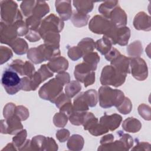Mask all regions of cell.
Returning a JSON list of instances; mask_svg holds the SVG:
<instances>
[{
	"instance_id": "cell-1",
	"label": "cell",
	"mask_w": 151,
	"mask_h": 151,
	"mask_svg": "<svg viewBox=\"0 0 151 151\" xmlns=\"http://www.w3.org/2000/svg\"><path fill=\"white\" fill-rule=\"evenodd\" d=\"M117 27L110 20L101 15L93 17L89 23V29L94 33L104 34L108 37L113 44L115 32Z\"/></svg>"
},
{
	"instance_id": "cell-2",
	"label": "cell",
	"mask_w": 151,
	"mask_h": 151,
	"mask_svg": "<svg viewBox=\"0 0 151 151\" xmlns=\"http://www.w3.org/2000/svg\"><path fill=\"white\" fill-rule=\"evenodd\" d=\"M99 97L100 106L103 108H109L113 106L118 107L123 101L125 97L122 91L105 86L99 88Z\"/></svg>"
},
{
	"instance_id": "cell-3",
	"label": "cell",
	"mask_w": 151,
	"mask_h": 151,
	"mask_svg": "<svg viewBox=\"0 0 151 151\" xmlns=\"http://www.w3.org/2000/svg\"><path fill=\"white\" fill-rule=\"evenodd\" d=\"M126 74L122 73L112 65H106L101 71L100 82L103 86L119 87L124 83Z\"/></svg>"
},
{
	"instance_id": "cell-4",
	"label": "cell",
	"mask_w": 151,
	"mask_h": 151,
	"mask_svg": "<svg viewBox=\"0 0 151 151\" xmlns=\"http://www.w3.org/2000/svg\"><path fill=\"white\" fill-rule=\"evenodd\" d=\"M1 83L9 94H16L21 89V78L18 74L8 66L3 72Z\"/></svg>"
},
{
	"instance_id": "cell-5",
	"label": "cell",
	"mask_w": 151,
	"mask_h": 151,
	"mask_svg": "<svg viewBox=\"0 0 151 151\" xmlns=\"http://www.w3.org/2000/svg\"><path fill=\"white\" fill-rule=\"evenodd\" d=\"M63 86L58 78H52L41 87L39 96L44 100L55 103L57 99L63 93Z\"/></svg>"
},
{
	"instance_id": "cell-6",
	"label": "cell",
	"mask_w": 151,
	"mask_h": 151,
	"mask_svg": "<svg viewBox=\"0 0 151 151\" xmlns=\"http://www.w3.org/2000/svg\"><path fill=\"white\" fill-rule=\"evenodd\" d=\"M1 14L2 21L8 24H14L22 19L21 14L18 9L17 4L13 1H1Z\"/></svg>"
},
{
	"instance_id": "cell-7",
	"label": "cell",
	"mask_w": 151,
	"mask_h": 151,
	"mask_svg": "<svg viewBox=\"0 0 151 151\" xmlns=\"http://www.w3.org/2000/svg\"><path fill=\"white\" fill-rule=\"evenodd\" d=\"M64 27V22L54 14H50L44 19L41 24L38 32L41 36L47 31H52L60 32Z\"/></svg>"
},
{
	"instance_id": "cell-8",
	"label": "cell",
	"mask_w": 151,
	"mask_h": 151,
	"mask_svg": "<svg viewBox=\"0 0 151 151\" xmlns=\"http://www.w3.org/2000/svg\"><path fill=\"white\" fill-rule=\"evenodd\" d=\"M130 73L139 81L145 80L148 75L147 67L144 60L137 57L130 58Z\"/></svg>"
},
{
	"instance_id": "cell-9",
	"label": "cell",
	"mask_w": 151,
	"mask_h": 151,
	"mask_svg": "<svg viewBox=\"0 0 151 151\" xmlns=\"http://www.w3.org/2000/svg\"><path fill=\"white\" fill-rule=\"evenodd\" d=\"M20 119L14 114L5 120H1V133L14 134L22 129Z\"/></svg>"
},
{
	"instance_id": "cell-10",
	"label": "cell",
	"mask_w": 151,
	"mask_h": 151,
	"mask_svg": "<svg viewBox=\"0 0 151 151\" xmlns=\"http://www.w3.org/2000/svg\"><path fill=\"white\" fill-rule=\"evenodd\" d=\"M18 32L14 24L1 22V42L10 45L17 39Z\"/></svg>"
},
{
	"instance_id": "cell-11",
	"label": "cell",
	"mask_w": 151,
	"mask_h": 151,
	"mask_svg": "<svg viewBox=\"0 0 151 151\" xmlns=\"http://www.w3.org/2000/svg\"><path fill=\"white\" fill-rule=\"evenodd\" d=\"M109 19L117 27H124L127 23L126 14L119 6H116L111 12Z\"/></svg>"
},
{
	"instance_id": "cell-12",
	"label": "cell",
	"mask_w": 151,
	"mask_h": 151,
	"mask_svg": "<svg viewBox=\"0 0 151 151\" xmlns=\"http://www.w3.org/2000/svg\"><path fill=\"white\" fill-rule=\"evenodd\" d=\"M71 1H56L55 2L56 11L63 21L68 20L71 16Z\"/></svg>"
},
{
	"instance_id": "cell-13",
	"label": "cell",
	"mask_w": 151,
	"mask_h": 151,
	"mask_svg": "<svg viewBox=\"0 0 151 151\" xmlns=\"http://www.w3.org/2000/svg\"><path fill=\"white\" fill-rule=\"evenodd\" d=\"M122 120V116L119 114H113L108 116L105 114L100 118V123L106 127L109 130L113 131L120 126Z\"/></svg>"
},
{
	"instance_id": "cell-14",
	"label": "cell",
	"mask_w": 151,
	"mask_h": 151,
	"mask_svg": "<svg viewBox=\"0 0 151 151\" xmlns=\"http://www.w3.org/2000/svg\"><path fill=\"white\" fill-rule=\"evenodd\" d=\"M133 25L136 29L150 31V17L145 12H140L135 16L133 21Z\"/></svg>"
},
{
	"instance_id": "cell-15",
	"label": "cell",
	"mask_w": 151,
	"mask_h": 151,
	"mask_svg": "<svg viewBox=\"0 0 151 151\" xmlns=\"http://www.w3.org/2000/svg\"><path fill=\"white\" fill-rule=\"evenodd\" d=\"M110 62L111 65L118 71L125 74L130 73V58L120 54Z\"/></svg>"
},
{
	"instance_id": "cell-16",
	"label": "cell",
	"mask_w": 151,
	"mask_h": 151,
	"mask_svg": "<svg viewBox=\"0 0 151 151\" xmlns=\"http://www.w3.org/2000/svg\"><path fill=\"white\" fill-rule=\"evenodd\" d=\"M96 69L90 64L84 62L77 65L74 70V77L78 81L83 83L85 77Z\"/></svg>"
},
{
	"instance_id": "cell-17",
	"label": "cell",
	"mask_w": 151,
	"mask_h": 151,
	"mask_svg": "<svg viewBox=\"0 0 151 151\" xmlns=\"http://www.w3.org/2000/svg\"><path fill=\"white\" fill-rule=\"evenodd\" d=\"M47 66L51 71L61 73L68 68V63L63 57H57L50 60Z\"/></svg>"
},
{
	"instance_id": "cell-18",
	"label": "cell",
	"mask_w": 151,
	"mask_h": 151,
	"mask_svg": "<svg viewBox=\"0 0 151 151\" xmlns=\"http://www.w3.org/2000/svg\"><path fill=\"white\" fill-rule=\"evenodd\" d=\"M130 35V31L128 27H117L115 34V44H119L120 45L127 44Z\"/></svg>"
},
{
	"instance_id": "cell-19",
	"label": "cell",
	"mask_w": 151,
	"mask_h": 151,
	"mask_svg": "<svg viewBox=\"0 0 151 151\" xmlns=\"http://www.w3.org/2000/svg\"><path fill=\"white\" fill-rule=\"evenodd\" d=\"M122 127L126 132L136 133L140 129L142 125L140 121L137 119L133 117H129L123 122Z\"/></svg>"
},
{
	"instance_id": "cell-20",
	"label": "cell",
	"mask_w": 151,
	"mask_h": 151,
	"mask_svg": "<svg viewBox=\"0 0 151 151\" xmlns=\"http://www.w3.org/2000/svg\"><path fill=\"white\" fill-rule=\"evenodd\" d=\"M119 4L118 1H104L99 7V11L101 14L104 17L109 19L111 12L113 9L117 6Z\"/></svg>"
},
{
	"instance_id": "cell-21",
	"label": "cell",
	"mask_w": 151,
	"mask_h": 151,
	"mask_svg": "<svg viewBox=\"0 0 151 151\" xmlns=\"http://www.w3.org/2000/svg\"><path fill=\"white\" fill-rule=\"evenodd\" d=\"M50 11V8L45 1H37L34 8L32 15L41 19Z\"/></svg>"
},
{
	"instance_id": "cell-22",
	"label": "cell",
	"mask_w": 151,
	"mask_h": 151,
	"mask_svg": "<svg viewBox=\"0 0 151 151\" xmlns=\"http://www.w3.org/2000/svg\"><path fill=\"white\" fill-rule=\"evenodd\" d=\"M73 5L77 9V11L82 14H88L93 8L94 2L88 1H73Z\"/></svg>"
},
{
	"instance_id": "cell-23",
	"label": "cell",
	"mask_w": 151,
	"mask_h": 151,
	"mask_svg": "<svg viewBox=\"0 0 151 151\" xmlns=\"http://www.w3.org/2000/svg\"><path fill=\"white\" fill-rule=\"evenodd\" d=\"M112 42L106 36L103 35L101 39L97 40L96 42V48L103 55L106 54L111 49Z\"/></svg>"
},
{
	"instance_id": "cell-24",
	"label": "cell",
	"mask_w": 151,
	"mask_h": 151,
	"mask_svg": "<svg viewBox=\"0 0 151 151\" xmlns=\"http://www.w3.org/2000/svg\"><path fill=\"white\" fill-rule=\"evenodd\" d=\"M77 47L84 55L89 52H91L96 48V43L93 39L90 38H85L83 39L78 44Z\"/></svg>"
},
{
	"instance_id": "cell-25",
	"label": "cell",
	"mask_w": 151,
	"mask_h": 151,
	"mask_svg": "<svg viewBox=\"0 0 151 151\" xmlns=\"http://www.w3.org/2000/svg\"><path fill=\"white\" fill-rule=\"evenodd\" d=\"M88 107L89 106L84 97V92L78 94L74 100V111H86L88 110Z\"/></svg>"
},
{
	"instance_id": "cell-26",
	"label": "cell",
	"mask_w": 151,
	"mask_h": 151,
	"mask_svg": "<svg viewBox=\"0 0 151 151\" xmlns=\"http://www.w3.org/2000/svg\"><path fill=\"white\" fill-rule=\"evenodd\" d=\"M27 57L35 64H39L45 61L42 51L40 46L36 48H30L28 51Z\"/></svg>"
},
{
	"instance_id": "cell-27",
	"label": "cell",
	"mask_w": 151,
	"mask_h": 151,
	"mask_svg": "<svg viewBox=\"0 0 151 151\" xmlns=\"http://www.w3.org/2000/svg\"><path fill=\"white\" fill-rule=\"evenodd\" d=\"M14 52L19 55H22L27 52L28 45L26 41L22 38H17L11 45Z\"/></svg>"
},
{
	"instance_id": "cell-28",
	"label": "cell",
	"mask_w": 151,
	"mask_h": 151,
	"mask_svg": "<svg viewBox=\"0 0 151 151\" xmlns=\"http://www.w3.org/2000/svg\"><path fill=\"white\" fill-rule=\"evenodd\" d=\"M89 17L88 15L82 14L77 11H74L72 15L71 21L74 26L81 27L87 24Z\"/></svg>"
},
{
	"instance_id": "cell-29",
	"label": "cell",
	"mask_w": 151,
	"mask_h": 151,
	"mask_svg": "<svg viewBox=\"0 0 151 151\" xmlns=\"http://www.w3.org/2000/svg\"><path fill=\"white\" fill-rule=\"evenodd\" d=\"M81 87L80 83L76 81H72L65 87L66 95L70 98L74 97L81 90Z\"/></svg>"
},
{
	"instance_id": "cell-30",
	"label": "cell",
	"mask_w": 151,
	"mask_h": 151,
	"mask_svg": "<svg viewBox=\"0 0 151 151\" xmlns=\"http://www.w3.org/2000/svg\"><path fill=\"white\" fill-rule=\"evenodd\" d=\"M129 55L132 57H137L142 53V46L140 41H136L130 44L127 48Z\"/></svg>"
},
{
	"instance_id": "cell-31",
	"label": "cell",
	"mask_w": 151,
	"mask_h": 151,
	"mask_svg": "<svg viewBox=\"0 0 151 151\" xmlns=\"http://www.w3.org/2000/svg\"><path fill=\"white\" fill-rule=\"evenodd\" d=\"M86 111H74L69 116V119L70 122L74 125L83 124Z\"/></svg>"
},
{
	"instance_id": "cell-32",
	"label": "cell",
	"mask_w": 151,
	"mask_h": 151,
	"mask_svg": "<svg viewBox=\"0 0 151 151\" xmlns=\"http://www.w3.org/2000/svg\"><path fill=\"white\" fill-rule=\"evenodd\" d=\"M84 95L88 106H96L97 103V95L96 90L93 89L89 90L86 92H84Z\"/></svg>"
},
{
	"instance_id": "cell-33",
	"label": "cell",
	"mask_w": 151,
	"mask_h": 151,
	"mask_svg": "<svg viewBox=\"0 0 151 151\" xmlns=\"http://www.w3.org/2000/svg\"><path fill=\"white\" fill-rule=\"evenodd\" d=\"M35 3L36 1H25L22 2L20 7L25 16L29 17L32 15Z\"/></svg>"
},
{
	"instance_id": "cell-34",
	"label": "cell",
	"mask_w": 151,
	"mask_h": 151,
	"mask_svg": "<svg viewBox=\"0 0 151 151\" xmlns=\"http://www.w3.org/2000/svg\"><path fill=\"white\" fill-rule=\"evenodd\" d=\"M83 59L84 62H86L91 65L96 70L97 65L100 61V57L97 52H91L84 55Z\"/></svg>"
},
{
	"instance_id": "cell-35",
	"label": "cell",
	"mask_w": 151,
	"mask_h": 151,
	"mask_svg": "<svg viewBox=\"0 0 151 151\" xmlns=\"http://www.w3.org/2000/svg\"><path fill=\"white\" fill-rule=\"evenodd\" d=\"M41 19L37 18L33 15L28 17L26 19V24L31 30L38 31L41 24Z\"/></svg>"
},
{
	"instance_id": "cell-36",
	"label": "cell",
	"mask_w": 151,
	"mask_h": 151,
	"mask_svg": "<svg viewBox=\"0 0 151 151\" xmlns=\"http://www.w3.org/2000/svg\"><path fill=\"white\" fill-rule=\"evenodd\" d=\"M67 122V115L64 113L60 112L55 114L54 117V124L60 127H64Z\"/></svg>"
},
{
	"instance_id": "cell-37",
	"label": "cell",
	"mask_w": 151,
	"mask_h": 151,
	"mask_svg": "<svg viewBox=\"0 0 151 151\" xmlns=\"http://www.w3.org/2000/svg\"><path fill=\"white\" fill-rule=\"evenodd\" d=\"M132 107V103L129 99L127 97H124V99L122 103V104H120L118 107H117V109L120 113L124 114H126L130 112Z\"/></svg>"
},
{
	"instance_id": "cell-38",
	"label": "cell",
	"mask_w": 151,
	"mask_h": 151,
	"mask_svg": "<svg viewBox=\"0 0 151 151\" xmlns=\"http://www.w3.org/2000/svg\"><path fill=\"white\" fill-rule=\"evenodd\" d=\"M24 64L25 63H24L21 60H14L10 65H9V67H10L11 68L15 70L20 76H24Z\"/></svg>"
},
{
	"instance_id": "cell-39",
	"label": "cell",
	"mask_w": 151,
	"mask_h": 151,
	"mask_svg": "<svg viewBox=\"0 0 151 151\" xmlns=\"http://www.w3.org/2000/svg\"><path fill=\"white\" fill-rule=\"evenodd\" d=\"M109 130L106 127L103 126L102 124L97 123L92 129L89 130V132L93 135L99 136L107 133Z\"/></svg>"
},
{
	"instance_id": "cell-40",
	"label": "cell",
	"mask_w": 151,
	"mask_h": 151,
	"mask_svg": "<svg viewBox=\"0 0 151 151\" xmlns=\"http://www.w3.org/2000/svg\"><path fill=\"white\" fill-rule=\"evenodd\" d=\"M68 55L69 58L73 60H77L83 55L77 46L71 47L70 48H68Z\"/></svg>"
},
{
	"instance_id": "cell-41",
	"label": "cell",
	"mask_w": 151,
	"mask_h": 151,
	"mask_svg": "<svg viewBox=\"0 0 151 151\" xmlns=\"http://www.w3.org/2000/svg\"><path fill=\"white\" fill-rule=\"evenodd\" d=\"M12 56L11 50L6 47H1V64L6 62Z\"/></svg>"
},
{
	"instance_id": "cell-42",
	"label": "cell",
	"mask_w": 151,
	"mask_h": 151,
	"mask_svg": "<svg viewBox=\"0 0 151 151\" xmlns=\"http://www.w3.org/2000/svg\"><path fill=\"white\" fill-rule=\"evenodd\" d=\"M38 72L41 75L43 81L53 76L52 72L51 71V70L48 68V67L46 64L42 65L40 68V69L38 70Z\"/></svg>"
},
{
	"instance_id": "cell-43",
	"label": "cell",
	"mask_w": 151,
	"mask_h": 151,
	"mask_svg": "<svg viewBox=\"0 0 151 151\" xmlns=\"http://www.w3.org/2000/svg\"><path fill=\"white\" fill-rule=\"evenodd\" d=\"M75 145L83 146V137L78 134L73 135L67 143L68 147L70 148L71 146H75Z\"/></svg>"
},
{
	"instance_id": "cell-44",
	"label": "cell",
	"mask_w": 151,
	"mask_h": 151,
	"mask_svg": "<svg viewBox=\"0 0 151 151\" xmlns=\"http://www.w3.org/2000/svg\"><path fill=\"white\" fill-rule=\"evenodd\" d=\"M15 114L21 120H25L29 116V112L27 108L22 106L16 107Z\"/></svg>"
},
{
	"instance_id": "cell-45",
	"label": "cell",
	"mask_w": 151,
	"mask_h": 151,
	"mask_svg": "<svg viewBox=\"0 0 151 151\" xmlns=\"http://www.w3.org/2000/svg\"><path fill=\"white\" fill-rule=\"evenodd\" d=\"M27 136V131L26 130H23L19 133L18 134L13 138V142L17 146H20L23 142H24L25 139Z\"/></svg>"
},
{
	"instance_id": "cell-46",
	"label": "cell",
	"mask_w": 151,
	"mask_h": 151,
	"mask_svg": "<svg viewBox=\"0 0 151 151\" xmlns=\"http://www.w3.org/2000/svg\"><path fill=\"white\" fill-rule=\"evenodd\" d=\"M15 106L13 103H8L4 107V116L7 119L14 114L15 111Z\"/></svg>"
},
{
	"instance_id": "cell-47",
	"label": "cell",
	"mask_w": 151,
	"mask_h": 151,
	"mask_svg": "<svg viewBox=\"0 0 151 151\" xmlns=\"http://www.w3.org/2000/svg\"><path fill=\"white\" fill-rule=\"evenodd\" d=\"M139 113L141 116L143 117V119L146 120H149L150 119V117L148 116L147 115V113L148 114H150V107L148 106H146L145 104H141L138 109Z\"/></svg>"
},
{
	"instance_id": "cell-48",
	"label": "cell",
	"mask_w": 151,
	"mask_h": 151,
	"mask_svg": "<svg viewBox=\"0 0 151 151\" xmlns=\"http://www.w3.org/2000/svg\"><path fill=\"white\" fill-rule=\"evenodd\" d=\"M70 133L69 131L67 129H61L60 130H58L57 133H56V136L58 138V139L61 142H64L65 140H66L68 136H69Z\"/></svg>"
},
{
	"instance_id": "cell-49",
	"label": "cell",
	"mask_w": 151,
	"mask_h": 151,
	"mask_svg": "<svg viewBox=\"0 0 151 151\" xmlns=\"http://www.w3.org/2000/svg\"><path fill=\"white\" fill-rule=\"evenodd\" d=\"M120 55V53L117 50L114 48H111V49L106 54H105V58L107 60L111 61L113 60H114Z\"/></svg>"
},
{
	"instance_id": "cell-50",
	"label": "cell",
	"mask_w": 151,
	"mask_h": 151,
	"mask_svg": "<svg viewBox=\"0 0 151 151\" xmlns=\"http://www.w3.org/2000/svg\"><path fill=\"white\" fill-rule=\"evenodd\" d=\"M41 38L40 34L38 31L30 30L28 32V34L26 35V38L29 41H36L40 40Z\"/></svg>"
},
{
	"instance_id": "cell-51",
	"label": "cell",
	"mask_w": 151,
	"mask_h": 151,
	"mask_svg": "<svg viewBox=\"0 0 151 151\" xmlns=\"http://www.w3.org/2000/svg\"><path fill=\"white\" fill-rule=\"evenodd\" d=\"M57 78H58L63 85H65V84H67L70 82V76L69 74L66 72H61L58 73L56 77Z\"/></svg>"
},
{
	"instance_id": "cell-52",
	"label": "cell",
	"mask_w": 151,
	"mask_h": 151,
	"mask_svg": "<svg viewBox=\"0 0 151 151\" xmlns=\"http://www.w3.org/2000/svg\"><path fill=\"white\" fill-rule=\"evenodd\" d=\"M95 81V73L94 71L90 72L84 78L83 83L84 86L86 87L92 84Z\"/></svg>"
},
{
	"instance_id": "cell-53",
	"label": "cell",
	"mask_w": 151,
	"mask_h": 151,
	"mask_svg": "<svg viewBox=\"0 0 151 151\" xmlns=\"http://www.w3.org/2000/svg\"><path fill=\"white\" fill-rule=\"evenodd\" d=\"M113 139H114V137H113V136L112 134H108L107 136H104L101 139V144H103V143L105 144V143H107L108 142H110L111 140H113Z\"/></svg>"
}]
</instances>
